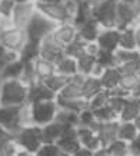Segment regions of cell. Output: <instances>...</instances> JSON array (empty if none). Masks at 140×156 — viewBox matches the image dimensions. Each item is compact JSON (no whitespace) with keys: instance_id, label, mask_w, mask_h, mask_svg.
Here are the masks:
<instances>
[{"instance_id":"cell-1","label":"cell","mask_w":140,"mask_h":156,"mask_svg":"<svg viewBox=\"0 0 140 156\" xmlns=\"http://www.w3.org/2000/svg\"><path fill=\"white\" fill-rule=\"evenodd\" d=\"M29 86L20 79L0 80V106H22L27 102Z\"/></svg>"},{"instance_id":"cell-2","label":"cell","mask_w":140,"mask_h":156,"mask_svg":"<svg viewBox=\"0 0 140 156\" xmlns=\"http://www.w3.org/2000/svg\"><path fill=\"white\" fill-rule=\"evenodd\" d=\"M13 139L19 145L20 149L34 153L43 145L42 126H37V125L23 126L13 135Z\"/></svg>"},{"instance_id":"cell-3","label":"cell","mask_w":140,"mask_h":156,"mask_svg":"<svg viewBox=\"0 0 140 156\" xmlns=\"http://www.w3.org/2000/svg\"><path fill=\"white\" fill-rule=\"evenodd\" d=\"M56 24L57 23H54L53 20H50L44 14H42L40 12L36 10L34 14L32 16V19L29 20L24 32L27 34V39L40 42L43 37H46L47 34H50L53 32V29L56 27Z\"/></svg>"},{"instance_id":"cell-4","label":"cell","mask_w":140,"mask_h":156,"mask_svg":"<svg viewBox=\"0 0 140 156\" xmlns=\"http://www.w3.org/2000/svg\"><path fill=\"white\" fill-rule=\"evenodd\" d=\"M117 2L119 0H102L93 7V19L100 27L117 29Z\"/></svg>"},{"instance_id":"cell-5","label":"cell","mask_w":140,"mask_h":156,"mask_svg":"<svg viewBox=\"0 0 140 156\" xmlns=\"http://www.w3.org/2000/svg\"><path fill=\"white\" fill-rule=\"evenodd\" d=\"M26 42H27V34L23 29H17L12 26V27L0 32V44L10 52L19 55Z\"/></svg>"},{"instance_id":"cell-6","label":"cell","mask_w":140,"mask_h":156,"mask_svg":"<svg viewBox=\"0 0 140 156\" xmlns=\"http://www.w3.org/2000/svg\"><path fill=\"white\" fill-rule=\"evenodd\" d=\"M30 105H32L33 125L43 126V125L54 120V116L57 112L56 100H44V102H37V103Z\"/></svg>"},{"instance_id":"cell-7","label":"cell","mask_w":140,"mask_h":156,"mask_svg":"<svg viewBox=\"0 0 140 156\" xmlns=\"http://www.w3.org/2000/svg\"><path fill=\"white\" fill-rule=\"evenodd\" d=\"M36 10L53 20L54 23H66V22L72 23V16L66 10L63 2L60 3H40L39 2L36 3Z\"/></svg>"},{"instance_id":"cell-8","label":"cell","mask_w":140,"mask_h":156,"mask_svg":"<svg viewBox=\"0 0 140 156\" xmlns=\"http://www.w3.org/2000/svg\"><path fill=\"white\" fill-rule=\"evenodd\" d=\"M56 145L61 152L73 155L80 147V142H79V139H77V126L65 125L60 136L56 140Z\"/></svg>"},{"instance_id":"cell-9","label":"cell","mask_w":140,"mask_h":156,"mask_svg":"<svg viewBox=\"0 0 140 156\" xmlns=\"http://www.w3.org/2000/svg\"><path fill=\"white\" fill-rule=\"evenodd\" d=\"M63 49L65 48L50 33L40 40V55H39V57H43V59H47V60L56 63L65 55Z\"/></svg>"},{"instance_id":"cell-10","label":"cell","mask_w":140,"mask_h":156,"mask_svg":"<svg viewBox=\"0 0 140 156\" xmlns=\"http://www.w3.org/2000/svg\"><path fill=\"white\" fill-rule=\"evenodd\" d=\"M36 12V3L34 2H29V3H20L16 5L12 13V23L14 27L17 29H26L29 20L32 19V16Z\"/></svg>"},{"instance_id":"cell-11","label":"cell","mask_w":140,"mask_h":156,"mask_svg":"<svg viewBox=\"0 0 140 156\" xmlns=\"http://www.w3.org/2000/svg\"><path fill=\"white\" fill-rule=\"evenodd\" d=\"M19 108L20 106H0V126L13 135L22 128L19 123Z\"/></svg>"},{"instance_id":"cell-12","label":"cell","mask_w":140,"mask_h":156,"mask_svg":"<svg viewBox=\"0 0 140 156\" xmlns=\"http://www.w3.org/2000/svg\"><path fill=\"white\" fill-rule=\"evenodd\" d=\"M119 34H120V30L116 27H102L96 39V43L103 50L114 52L119 48Z\"/></svg>"},{"instance_id":"cell-13","label":"cell","mask_w":140,"mask_h":156,"mask_svg":"<svg viewBox=\"0 0 140 156\" xmlns=\"http://www.w3.org/2000/svg\"><path fill=\"white\" fill-rule=\"evenodd\" d=\"M56 93L50 90L43 82H36L29 86L27 90V102L29 103H37V102H44V100H54Z\"/></svg>"},{"instance_id":"cell-14","label":"cell","mask_w":140,"mask_h":156,"mask_svg":"<svg viewBox=\"0 0 140 156\" xmlns=\"http://www.w3.org/2000/svg\"><path fill=\"white\" fill-rule=\"evenodd\" d=\"M139 13L136 7L131 3H126V2H117V29L130 27L131 22L135 20L136 14Z\"/></svg>"},{"instance_id":"cell-15","label":"cell","mask_w":140,"mask_h":156,"mask_svg":"<svg viewBox=\"0 0 140 156\" xmlns=\"http://www.w3.org/2000/svg\"><path fill=\"white\" fill-rule=\"evenodd\" d=\"M51 36L65 48L67 43H70L76 36H77V29L70 23V22L57 23L56 27L53 29V32H51Z\"/></svg>"},{"instance_id":"cell-16","label":"cell","mask_w":140,"mask_h":156,"mask_svg":"<svg viewBox=\"0 0 140 156\" xmlns=\"http://www.w3.org/2000/svg\"><path fill=\"white\" fill-rule=\"evenodd\" d=\"M77 139L80 142V146L90 149L93 152L97 151L99 147H102L97 133L90 128H86V126H77Z\"/></svg>"},{"instance_id":"cell-17","label":"cell","mask_w":140,"mask_h":156,"mask_svg":"<svg viewBox=\"0 0 140 156\" xmlns=\"http://www.w3.org/2000/svg\"><path fill=\"white\" fill-rule=\"evenodd\" d=\"M100 24L96 22L94 19L87 20L86 23L80 24L77 27V37L82 39L83 42L90 43V42H96L99 33H100Z\"/></svg>"},{"instance_id":"cell-18","label":"cell","mask_w":140,"mask_h":156,"mask_svg":"<svg viewBox=\"0 0 140 156\" xmlns=\"http://www.w3.org/2000/svg\"><path fill=\"white\" fill-rule=\"evenodd\" d=\"M140 112V99L136 96H129L126 99V103L119 113V120L120 122H133L135 118Z\"/></svg>"},{"instance_id":"cell-19","label":"cell","mask_w":140,"mask_h":156,"mask_svg":"<svg viewBox=\"0 0 140 156\" xmlns=\"http://www.w3.org/2000/svg\"><path fill=\"white\" fill-rule=\"evenodd\" d=\"M56 103L57 108L60 109H66V110H70V112H75V113H79L83 109L87 108V100H84L83 98H79V99H69V98H63L60 95H56Z\"/></svg>"},{"instance_id":"cell-20","label":"cell","mask_w":140,"mask_h":156,"mask_svg":"<svg viewBox=\"0 0 140 156\" xmlns=\"http://www.w3.org/2000/svg\"><path fill=\"white\" fill-rule=\"evenodd\" d=\"M54 72H56V66H54L53 62L43 59V57L34 59V73H36V77H37L39 82L46 80Z\"/></svg>"},{"instance_id":"cell-21","label":"cell","mask_w":140,"mask_h":156,"mask_svg":"<svg viewBox=\"0 0 140 156\" xmlns=\"http://www.w3.org/2000/svg\"><path fill=\"white\" fill-rule=\"evenodd\" d=\"M65 125L59 123L57 120H53L50 123H46L42 126V137L43 143H56V140L60 136Z\"/></svg>"},{"instance_id":"cell-22","label":"cell","mask_w":140,"mask_h":156,"mask_svg":"<svg viewBox=\"0 0 140 156\" xmlns=\"http://www.w3.org/2000/svg\"><path fill=\"white\" fill-rule=\"evenodd\" d=\"M54 66H56V73H60L66 77H70L75 73H77V62H76V59L66 56V55H63L54 63Z\"/></svg>"},{"instance_id":"cell-23","label":"cell","mask_w":140,"mask_h":156,"mask_svg":"<svg viewBox=\"0 0 140 156\" xmlns=\"http://www.w3.org/2000/svg\"><path fill=\"white\" fill-rule=\"evenodd\" d=\"M100 90H103L100 79L96 76H86V79L82 86V96L84 100H90L96 93H99Z\"/></svg>"},{"instance_id":"cell-24","label":"cell","mask_w":140,"mask_h":156,"mask_svg":"<svg viewBox=\"0 0 140 156\" xmlns=\"http://www.w3.org/2000/svg\"><path fill=\"white\" fill-rule=\"evenodd\" d=\"M23 72V60L22 59H16L12 63L6 65L2 70H0V80H6V79H20Z\"/></svg>"},{"instance_id":"cell-25","label":"cell","mask_w":140,"mask_h":156,"mask_svg":"<svg viewBox=\"0 0 140 156\" xmlns=\"http://www.w3.org/2000/svg\"><path fill=\"white\" fill-rule=\"evenodd\" d=\"M100 79V83H102V87L104 90H110L113 87L119 86V80H120V73L117 72L116 67H107L104 69L102 73V76L99 77Z\"/></svg>"},{"instance_id":"cell-26","label":"cell","mask_w":140,"mask_h":156,"mask_svg":"<svg viewBox=\"0 0 140 156\" xmlns=\"http://www.w3.org/2000/svg\"><path fill=\"white\" fill-rule=\"evenodd\" d=\"M63 53H65L66 56L69 57H73V59H79L82 57L83 55H86V42H83L82 39H79L76 36L73 40L70 43H67L63 49Z\"/></svg>"},{"instance_id":"cell-27","label":"cell","mask_w":140,"mask_h":156,"mask_svg":"<svg viewBox=\"0 0 140 156\" xmlns=\"http://www.w3.org/2000/svg\"><path fill=\"white\" fill-rule=\"evenodd\" d=\"M39 55H40V42H36V40H30V39H27V42L24 43L22 52L19 53V57L23 62H29V60H34V59H37Z\"/></svg>"},{"instance_id":"cell-28","label":"cell","mask_w":140,"mask_h":156,"mask_svg":"<svg viewBox=\"0 0 140 156\" xmlns=\"http://www.w3.org/2000/svg\"><path fill=\"white\" fill-rule=\"evenodd\" d=\"M114 57H116V66L121 63H127V62H140V50L117 48L114 50Z\"/></svg>"},{"instance_id":"cell-29","label":"cell","mask_w":140,"mask_h":156,"mask_svg":"<svg viewBox=\"0 0 140 156\" xmlns=\"http://www.w3.org/2000/svg\"><path fill=\"white\" fill-rule=\"evenodd\" d=\"M69 82V77H66V76H63V75H60V73H53L51 76H49L46 80H43V83L49 87L50 90H53L54 93H59L63 87H65V85Z\"/></svg>"},{"instance_id":"cell-30","label":"cell","mask_w":140,"mask_h":156,"mask_svg":"<svg viewBox=\"0 0 140 156\" xmlns=\"http://www.w3.org/2000/svg\"><path fill=\"white\" fill-rule=\"evenodd\" d=\"M76 62H77V72L84 76H90L93 72L94 65H96V56L86 53L82 57H79Z\"/></svg>"},{"instance_id":"cell-31","label":"cell","mask_w":140,"mask_h":156,"mask_svg":"<svg viewBox=\"0 0 140 156\" xmlns=\"http://www.w3.org/2000/svg\"><path fill=\"white\" fill-rule=\"evenodd\" d=\"M110 156H129V147H127L126 140H121L117 137L116 140H113L112 143H109L104 147Z\"/></svg>"},{"instance_id":"cell-32","label":"cell","mask_w":140,"mask_h":156,"mask_svg":"<svg viewBox=\"0 0 140 156\" xmlns=\"http://www.w3.org/2000/svg\"><path fill=\"white\" fill-rule=\"evenodd\" d=\"M119 48L120 49H136L133 27H126L120 30V34H119Z\"/></svg>"},{"instance_id":"cell-33","label":"cell","mask_w":140,"mask_h":156,"mask_svg":"<svg viewBox=\"0 0 140 156\" xmlns=\"http://www.w3.org/2000/svg\"><path fill=\"white\" fill-rule=\"evenodd\" d=\"M93 113H94L96 120H97V122H102V123L112 122V120H117V119H119V115L109 106V103L102 106V108L96 109V110H93Z\"/></svg>"},{"instance_id":"cell-34","label":"cell","mask_w":140,"mask_h":156,"mask_svg":"<svg viewBox=\"0 0 140 156\" xmlns=\"http://www.w3.org/2000/svg\"><path fill=\"white\" fill-rule=\"evenodd\" d=\"M137 129H136L135 123L133 122H120L119 123V133H117V137L121 139V140H131L133 137L137 135Z\"/></svg>"},{"instance_id":"cell-35","label":"cell","mask_w":140,"mask_h":156,"mask_svg":"<svg viewBox=\"0 0 140 156\" xmlns=\"http://www.w3.org/2000/svg\"><path fill=\"white\" fill-rule=\"evenodd\" d=\"M54 120H57V122L61 123V125H72V126H77V123H79L77 113L70 112V110H66V109H60V108H57Z\"/></svg>"},{"instance_id":"cell-36","label":"cell","mask_w":140,"mask_h":156,"mask_svg":"<svg viewBox=\"0 0 140 156\" xmlns=\"http://www.w3.org/2000/svg\"><path fill=\"white\" fill-rule=\"evenodd\" d=\"M96 63L100 65L102 67L107 69V67H116V57H114V52H107L99 49L97 55H96Z\"/></svg>"},{"instance_id":"cell-37","label":"cell","mask_w":140,"mask_h":156,"mask_svg":"<svg viewBox=\"0 0 140 156\" xmlns=\"http://www.w3.org/2000/svg\"><path fill=\"white\" fill-rule=\"evenodd\" d=\"M140 85V77L137 76V73L135 75H126V76H120V80H119V86L121 89H124L129 93H133L136 90V87Z\"/></svg>"},{"instance_id":"cell-38","label":"cell","mask_w":140,"mask_h":156,"mask_svg":"<svg viewBox=\"0 0 140 156\" xmlns=\"http://www.w3.org/2000/svg\"><path fill=\"white\" fill-rule=\"evenodd\" d=\"M57 95L63 96V98H69V99H79V98H83V96H82V86L75 85V83H72V82H67L65 85V87H63Z\"/></svg>"},{"instance_id":"cell-39","label":"cell","mask_w":140,"mask_h":156,"mask_svg":"<svg viewBox=\"0 0 140 156\" xmlns=\"http://www.w3.org/2000/svg\"><path fill=\"white\" fill-rule=\"evenodd\" d=\"M107 103H109V93L107 90L103 89L99 93H96L90 100H87V108L92 109V110H96V109L102 108V106H104Z\"/></svg>"},{"instance_id":"cell-40","label":"cell","mask_w":140,"mask_h":156,"mask_svg":"<svg viewBox=\"0 0 140 156\" xmlns=\"http://www.w3.org/2000/svg\"><path fill=\"white\" fill-rule=\"evenodd\" d=\"M19 123L20 126H29L33 125V118H32V105L26 102L19 108Z\"/></svg>"},{"instance_id":"cell-41","label":"cell","mask_w":140,"mask_h":156,"mask_svg":"<svg viewBox=\"0 0 140 156\" xmlns=\"http://www.w3.org/2000/svg\"><path fill=\"white\" fill-rule=\"evenodd\" d=\"M77 119H79L77 126H86V128H90V126L96 122L93 110L89 108H86V109H83L82 112H79V113H77Z\"/></svg>"},{"instance_id":"cell-42","label":"cell","mask_w":140,"mask_h":156,"mask_svg":"<svg viewBox=\"0 0 140 156\" xmlns=\"http://www.w3.org/2000/svg\"><path fill=\"white\" fill-rule=\"evenodd\" d=\"M60 149L57 147L56 143H43L37 151L34 152V156H59Z\"/></svg>"},{"instance_id":"cell-43","label":"cell","mask_w":140,"mask_h":156,"mask_svg":"<svg viewBox=\"0 0 140 156\" xmlns=\"http://www.w3.org/2000/svg\"><path fill=\"white\" fill-rule=\"evenodd\" d=\"M139 66H140V62H127V63L117 65L116 69L120 73V76H126V75H135V73H137Z\"/></svg>"},{"instance_id":"cell-44","label":"cell","mask_w":140,"mask_h":156,"mask_svg":"<svg viewBox=\"0 0 140 156\" xmlns=\"http://www.w3.org/2000/svg\"><path fill=\"white\" fill-rule=\"evenodd\" d=\"M16 59H19V55H17V53L10 52V50H7L6 48H3V46L0 44V70H2L6 65L12 63V62L16 60Z\"/></svg>"},{"instance_id":"cell-45","label":"cell","mask_w":140,"mask_h":156,"mask_svg":"<svg viewBox=\"0 0 140 156\" xmlns=\"http://www.w3.org/2000/svg\"><path fill=\"white\" fill-rule=\"evenodd\" d=\"M19 145L16 143L14 139L9 140V142L6 143L5 146L2 147V151H0V156H16L17 155V152H19Z\"/></svg>"},{"instance_id":"cell-46","label":"cell","mask_w":140,"mask_h":156,"mask_svg":"<svg viewBox=\"0 0 140 156\" xmlns=\"http://www.w3.org/2000/svg\"><path fill=\"white\" fill-rule=\"evenodd\" d=\"M14 6H16L14 0H0V16L12 17Z\"/></svg>"},{"instance_id":"cell-47","label":"cell","mask_w":140,"mask_h":156,"mask_svg":"<svg viewBox=\"0 0 140 156\" xmlns=\"http://www.w3.org/2000/svg\"><path fill=\"white\" fill-rule=\"evenodd\" d=\"M129 98V96H127ZM127 98H120V96H109V106L116 112L117 115L120 113V110L123 109L124 103H126Z\"/></svg>"},{"instance_id":"cell-48","label":"cell","mask_w":140,"mask_h":156,"mask_svg":"<svg viewBox=\"0 0 140 156\" xmlns=\"http://www.w3.org/2000/svg\"><path fill=\"white\" fill-rule=\"evenodd\" d=\"M127 147L129 156H140V132H137V135L127 142Z\"/></svg>"},{"instance_id":"cell-49","label":"cell","mask_w":140,"mask_h":156,"mask_svg":"<svg viewBox=\"0 0 140 156\" xmlns=\"http://www.w3.org/2000/svg\"><path fill=\"white\" fill-rule=\"evenodd\" d=\"M13 139V133H10L7 129H5L3 126H0V151L2 147L5 146L6 143Z\"/></svg>"},{"instance_id":"cell-50","label":"cell","mask_w":140,"mask_h":156,"mask_svg":"<svg viewBox=\"0 0 140 156\" xmlns=\"http://www.w3.org/2000/svg\"><path fill=\"white\" fill-rule=\"evenodd\" d=\"M72 156H93V151H90V149H86V147L80 146Z\"/></svg>"},{"instance_id":"cell-51","label":"cell","mask_w":140,"mask_h":156,"mask_svg":"<svg viewBox=\"0 0 140 156\" xmlns=\"http://www.w3.org/2000/svg\"><path fill=\"white\" fill-rule=\"evenodd\" d=\"M133 32H135L136 49H137V50H140V26H139V27H135V29H133Z\"/></svg>"},{"instance_id":"cell-52","label":"cell","mask_w":140,"mask_h":156,"mask_svg":"<svg viewBox=\"0 0 140 156\" xmlns=\"http://www.w3.org/2000/svg\"><path fill=\"white\" fill-rule=\"evenodd\" d=\"M93 156H110V155L106 152V149H104V147H99L97 151L93 152Z\"/></svg>"},{"instance_id":"cell-53","label":"cell","mask_w":140,"mask_h":156,"mask_svg":"<svg viewBox=\"0 0 140 156\" xmlns=\"http://www.w3.org/2000/svg\"><path fill=\"white\" fill-rule=\"evenodd\" d=\"M16 156H34V153L24 151V149H19V152H17V155H16Z\"/></svg>"},{"instance_id":"cell-54","label":"cell","mask_w":140,"mask_h":156,"mask_svg":"<svg viewBox=\"0 0 140 156\" xmlns=\"http://www.w3.org/2000/svg\"><path fill=\"white\" fill-rule=\"evenodd\" d=\"M133 123H135V126H136V129L140 132V112H139V115L135 118V120H133Z\"/></svg>"},{"instance_id":"cell-55","label":"cell","mask_w":140,"mask_h":156,"mask_svg":"<svg viewBox=\"0 0 140 156\" xmlns=\"http://www.w3.org/2000/svg\"><path fill=\"white\" fill-rule=\"evenodd\" d=\"M133 6L136 7V10H137V12H140V0H135V3H133Z\"/></svg>"},{"instance_id":"cell-56","label":"cell","mask_w":140,"mask_h":156,"mask_svg":"<svg viewBox=\"0 0 140 156\" xmlns=\"http://www.w3.org/2000/svg\"><path fill=\"white\" fill-rule=\"evenodd\" d=\"M29 2H32V0H14L16 5H20V3H29Z\"/></svg>"},{"instance_id":"cell-57","label":"cell","mask_w":140,"mask_h":156,"mask_svg":"<svg viewBox=\"0 0 140 156\" xmlns=\"http://www.w3.org/2000/svg\"><path fill=\"white\" fill-rule=\"evenodd\" d=\"M120 2H126V3H131V5L135 3V0H120Z\"/></svg>"},{"instance_id":"cell-58","label":"cell","mask_w":140,"mask_h":156,"mask_svg":"<svg viewBox=\"0 0 140 156\" xmlns=\"http://www.w3.org/2000/svg\"><path fill=\"white\" fill-rule=\"evenodd\" d=\"M59 156H72V155H69V153H65V152H60V155Z\"/></svg>"},{"instance_id":"cell-59","label":"cell","mask_w":140,"mask_h":156,"mask_svg":"<svg viewBox=\"0 0 140 156\" xmlns=\"http://www.w3.org/2000/svg\"><path fill=\"white\" fill-rule=\"evenodd\" d=\"M137 76L140 77V66H139V70H137Z\"/></svg>"},{"instance_id":"cell-60","label":"cell","mask_w":140,"mask_h":156,"mask_svg":"<svg viewBox=\"0 0 140 156\" xmlns=\"http://www.w3.org/2000/svg\"><path fill=\"white\" fill-rule=\"evenodd\" d=\"M32 2H34V3H37V2H39V0H32Z\"/></svg>"},{"instance_id":"cell-61","label":"cell","mask_w":140,"mask_h":156,"mask_svg":"<svg viewBox=\"0 0 140 156\" xmlns=\"http://www.w3.org/2000/svg\"><path fill=\"white\" fill-rule=\"evenodd\" d=\"M80 2H83V0H80Z\"/></svg>"}]
</instances>
